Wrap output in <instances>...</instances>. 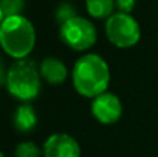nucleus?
<instances>
[{
	"label": "nucleus",
	"mask_w": 158,
	"mask_h": 157,
	"mask_svg": "<svg viewBox=\"0 0 158 157\" xmlns=\"http://www.w3.org/2000/svg\"><path fill=\"white\" fill-rule=\"evenodd\" d=\"M110 68L101 56L89 53L79 57L72 70V83L79 95L89 99L106 93L110 85Z\"/></svg>",
	"instance_id": "nucleus-1"
},
{
	"label": "nucleus",
	"mask_w": 158,
	"mask_h": 157,
	"mask_svg": "<svg viewBox=\"0 0 158 157\" xmlns=\"http://www.w3.org/2000/svg\"><path fill=\"white\" fill-rule=\"evenodd\" d=\"M0 43L3 50L13 58H27L36 43V32L33 24L24 15H14L2 21Z\"/></svg>",
	"instance_id": "nucleus-2"
},
{
	"label": "nucleus",
	"mask_w": 158,
	"mask_h": 157,
	"mask_svg": "<svg viewBox=\"0 0 158 157\" xmlns=\"http://www.w3.org/2000/svg\"><path fill=\"white\" fill-rule=\"evenodd\" d=\"M40 79L42 75L35 61L28 58L17 60L7 71L6 88L15 99L29 102L40 92Z\"/></svg>",
	"instance_id": "nucleus-3"
},
{
	"label": "nucleus",
	"mask_w": 158,
	"mask_h": 157,
	"mask_svg": "<svg viewBox=\"0 0 158 157\" xmlns=\"http://www.w3.org/2000/svg\"><path fill=\"white\" fill-rule=\"evenodd\" d=\"M106 35L114 46L129 49L139 42L140 27L131 14L118 11L106 21Z\"/></svg>",
	"instance_id": "nucleus-4"
},
{
	"label": "nucleus",
	"mask_w": 158,
	"mask_h": 157,
	"mask_svg": "<svg viewBox=\"0 0 158 157\" xmlns=\"http://www.w3.org/2000/svg\"><path fill=\"white\" fill-rule=\"evenodd\" d=\"M60 38L68 47L85 52L94 46L97 40V29L87 18L75 17L60 27Z\"/></svg>",
	"instance_id": "nucleus-5"
},
{
	"label": "nucleus",
	"mask_w": 158,
	"mask_h": 157,
	"mask_svg": "<svg viewBox=\"0 0 158 157\" xmlns=\"http://www.w3.org/2000/svg\"><path fill=\"white\" fill-rule=\"evenodd\" d=\"M92 114L104 125L115 124L122 116V103L117 95L106 92L92 100Z\"/></svg>",
	"instance_id": "nucleus-6"
},
{
	"label": "nucleus",
	"mask_w": 158,
	"mask_h": 157,
	"mask_svg": "<svg viewBox=\"0 0 158 157\" xmlns=\"http://www.w3.org/2000/svg\"><path fill=\"white\" fill-rule=\"evenodd\" d=\"M44 157H81L79 143L68 134H53L43 145Z\"/></svg>",
	"instance_id": "nucleus-7"
},
{
	"label": "nucleus",
	"mask_w": 158,
	"mask_h": 157,
	"mask_svg": "<svg viewBox=\"0 0 158 157\" xmlns=\"http://www.w3.org/2000/svg\"><path fill=\"white\" fill-rule=\"evenodd\" d=\"M39 71H40L42 78L50 85H60L67 79V75H68L65 64L60 58L56 57L44 58L39 66Z\"/></svg>",
	"instance_id": "nucleus-8"
},
{
	"label": "nucleus",
	"mask_w": 158,
	"mask_h": 157,
	"mask_svg": "<svg viewBox=\"0 0 158 157\" xmlns=\"http://www.w3.org/2000/svg\"><path fill=\"white\" fill-rule=\"evenodd\" d=\"M13 122L18 132H32L38 125V116H36L35 108L31 104H27V103L18 106V108L15 110V113L13 116Z\"/></svg>",
	"instance_id": "nucleus-9"
},
{
	"label": "nucleus",
	"mask_w": 158,
	"mask_h": 157,
	"mask_svg": "<svg viewBox=\"0 0 158 157\" xmlns=\"http://www.w3.org/2000/svg\"><path fill=\"white\" fill-rule=\"evenodd\" d=\"M115 0H86V10L93 18L103 19L114 14Z\"/></svg>",
	"instance_id": "nucleus-10"
},
{
	"label": "nucleus",
	"mask_w": 158,
	"mask_h": 157,
	"mask_svg": "<svg viewBox=\"0 0 158 157\" xmlns=\"http://www.w3.org/2000/svg\"><path fill=\"white\" fill-rule=\"evenodd\" d=\"M25 7V0H0V19L10 18L14 15H21Z\"/></svg>",
	"instance_id": "nucleus-11"
},
{
	"label": "nucleus",
	"mask_w": 158,
	"mask_h": 157,
	"mask_svg": "<svg viewBox=\"0 0 158 157\" xmlns=\"http://www.w3.org/2000/svg\"><path fill=\"white\" fill-rule=\"evenodd\" d=\"M54 17H56V21L60 24V27L65 22H68L69 19L75 18L77 15V10L75 7L68 2H64L56 8V13H54Z\"/></svg>",
	"instance_id": "nucleus-12"
},
{
	"label": "nucleus",
	"mask_w": 158,
	"mask_h": 157,
	"mask_svg": "<svg viewBox=\"0 0 158 157\" xmlns=\"http://www.w3.org/2000/svg\"><path fill=\"white\" fill-rule=\"evenodd\" d=\"M15 157H40L42 150L33 142H21L15 147Z\"/></svg>",
	"instance_id": "nucleus-13"
},
{
	"label": "nucleus",
	"mask_w": 158,
	"mask_h": 157,
	"mask_svg": "<svg viewBox=\"0 0 158 157\" xmlns=\"http://www.w3.org/2000/svg\"><path fill=\"white\" fill-rule=\"evenodd\" d=\"M115 6L119 13L131 14V11L136 6V0H115Z\"/></svg>",
	"instance_id": "nucleus-14"
},
{
	"label": "nucleus",
	"mask_w": 158,
	"mask_h": 157,
	"mask_svg": "<svg viewBox=\"0 0 158 157\" xmlns=\"http://www.w3.org/2000/svg\"><path fill=\"white\" fill-rule=\"evenodd\" d=\"M0 157H6V155L4 153H0Z\"/></svg>",
	"instance_id": "nucleus-15"
}]
</instances>
